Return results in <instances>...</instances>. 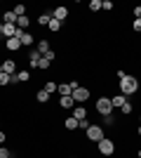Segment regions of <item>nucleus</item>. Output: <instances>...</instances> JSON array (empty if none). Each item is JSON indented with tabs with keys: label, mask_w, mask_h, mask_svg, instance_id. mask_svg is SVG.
I'll return each instance as SVG.
<instances>
[{
	"label": "nucleus",
	"mask_w": 141,
	"mask_h": 158,
	"mask_svg": "<svg viewBox=\"0 0 141 158\" xmlns=\"http://www.w3.org/2000/svg\"><path fill=\"white\" fill-rule=\"evenodd\" d=\"M136 90H139V80H136L134 76H125V78L120 80V94L129 97V94H134Z\"/></svg>",
	"instance_id": "f257e3e1"
},
{
	"label": "nucleus",
	"mask_w": 141,
	"mask_h": 158,
	"mask_svg": "<svg viewBox=\"0 0 141 158\" xmlns=\"http://www.w3.org/2000/svg\"><path fill=\"white\" fill-rule=\"evenodd\" d=\"M96 111H99L104 118L113 116V104H111V99H108V97H99V99H96Z\"/></svg>",
	"instance_id": "f03ea898"
},
{
	"label": "nucleus",
	"mask_w": 141,
	"mask_h": 158,
	"mask_svg": "<svg viewBox=\"0 0 141 158\" xmlns=\"http://www.w3.org/2000/svg\"><path fill=\"white\" fill-rule=\"evenodd\" d=\"M85 137H87L89 142H96V144H99L101 139H104V130H101L99 125H89L87 130H85Z\"/></svg>",
	"instance_id": "7ed1b4c3"
},
{
	"label": "nucleus",
	"mask_w": 141,
	"mask_h": 158,
	"mask_svg": "<svg viewBox=\"0 0 141 158\" xmlns=\"http://www.w3.org/2000/svg\"><path fill=\"white\" fill-rule=\"evenodd\" d=\"M78 87H80V83H75V80H71V83H59L57 92H59L61 97H68V94H73V90H78Z\"/></svg>",
	"instance_id": "20e7f679"
},
{
	"label": "nucleus",
	"mask_w": 141,
	"mask_h": 158,
	"mask_svg": "<svg viewBox=\"0 0 141 158\" xmlns=\"http://www.w3.org/2000/svg\"><path fill=\"white\" fill-rule=\"evenodd\" d=\"M99 153H101V156H113V153H115V144L111 142V139L104 137L99 142Z\"/></svg>",
	"instance_id": "39448f33"
},
{
	"label": "nucleus",
	"mask_w": 141,
	"mask_h": 158,
	"mask_svg": "<svg viewBox=\"0 0 141 158\" xmlns=\"http://www.w3.org/2000/svg\"><path fill=\"white\" fill-rule=\"evenodd\" d=\"M71 97L75 99V104H78V102H87V99H89V90H87V87H78V90H73Z\"/></svg>",
	"instance_id": "423d86ee"
},
{
	"label": "nucleus",
	"mask_w": 141,
	"mask_h": 158,
	"mask_svg": "<svg viewBox=\"0 0 141 158\" xmlns=\"http://www.w3.org/2000/svg\"><path fill=\"white\" fill-rule=\"evenodd\" d=\"M2 73H7V76H14V73H17V64H14L12 59H5V61H2Z\"/></svg>",
	"instance_id": "0eeeda50"
},
{
	"label": "nucleus",
	"mask_w": 141,
	"mask_h": 158,
	"mask_svg": "<svg viewBox=\"0 0 141 158\" xmlns=\"http://www.w3.org/2000/svg\"><path fill=\"white\" fill-rule=\"evenodd\" d=\"M66 17H68V7H54L52 19H59V21H64Z\"/></svg>",
	"instance_id": "6e6552de"
},
{
	"label": "nucleus",
	"mask_w": 141,
	"mask_h": 158,
	"mask_svg": "<svg viewBox=\"0 0 141 158\" xmlns=\"http://www.w3.org/2000/svg\"><path fill=\"white\" fill-rule=\"evenodd\" d=\"M2 35H5L7 40L14 38V35H17V26H14V24H2Z\"/></svg>",
	"instance_id": "1a4fd4ad"
},
{
	"label": "nucleus",
	"mask_w": 141,
	"mask_h": 158,
	"mask_svg": "<svg viewBox=\"0 0 141 158\" xmlns=\"http://www.w3.org/2000/svg\"><path fill=\"white\" fill-rule=\"evenodd\" d=\"M73 118L75 120H85L87 118V109H85V106H73Z\"/></svg>",
	"instance_id": "9d476101"
},
{
	"label": "nucleus",
	"mask_w": 141,
	"mask_h": 158,
	"mask_svg": "<svg viewBox=\"0 0 141 158\" xmlns=\"http://www.w3.org/2000/svg\"><path fill=\"white\" fill-rule=\"evenodd\" d=\"M111 104H113V109H122V106L127 104V97H125V94H115V97L111 99Z\"/></svg>",
	"instance_id": "9b49d317"
},
{
	"label": "nucleus",
	"mask_w": 141,
	"mask_h": 158,
	"mask_svg": "<svg viewBox=\"0 0 141 158\" xmlns=\"http://www.w3.org/2000/svg\"><path fill=\"white\" fill-rule=\"evenodd\" d=\"M2 24H14V26H17V14H14L12 10H7V12L2 14Z\"/></svg>",
	"instance_id": "f8f14e48"
},
{
	"label": "nucleus",
	"mask_w": 141,
	"mask_h": 158,
	"mask_svg": "<svg viewBox=\"0 0 141 158\" xmlns=\"http://www.w3.org/2000/svg\"><path fill=\"white\" fill-rule=\"evenodd\" d=\"M42 59V54L38 52V50H31V54H28V61H31V66H38Z\"/></svg>",
	"instance_id": "ddd939ff"
},
{
	"label": "nucleus",
	"mask_w": 141,
	"mask_h": 158,
	"mask_svg": "<svg viewBox=\"0 0 141 158\" xmlns=\"http://www.w3.org/2000/svg\"><path fill=\"white\" fill-rule=\"evenodd\" d=\"M59 104H61V109H73V106H75V99L68 94V97H61L59 99Z\"/></svg>",
	"instance_id": "4468645a"
},
{
	"label": "nucleus",
	"mask_w": 141,
	"mask_h": 158,
	"mask_svg": "<svg viewBox=\"0 0 141 158\" xmlns=\"http://www.w3.org/2000/svg\"><path fill=\"white\" fill-rule=\"evenodd\" d=\"M5 47L14 52V50H19V47H21V40H19V38H10V40L5 43Z\"/></svg>",
	"instance_id": "2eb2a0df"
},
{
	"label": "nucleus",
	"mask_w": 141,
	"mask_h": 158,
	"mask_svg": "<svg viewBox=\"0 0 141 158\" xmlns=\"http://www.w3.org/2000/svg\"><path fill=\"white\" fill-rule=\"evenodd\" d=\"M28 80H31V73L28 71H19L17 73V83H28Z\"/></svg>",
	"instance_id": "dca6fc26"
},
{
	"label": "nucleus",
	"mask_w": 141,
	"mask_h": 158,
	"mask_svg": "<svg viewBox=\"0 0 141 158\" xmlns=\"http://www.w3.org/2000/svg\"><path fill=\"white\" fill-rule=\"evenodd\" d=\"M64 125H66V130H75V127H78V120H75L73 116H71V118H66V120H64Z\"/></svg>",
	"instance_id": "f3484780"
},
{
	"label": "nucleus",
	"mask_w": 141,
	"mask_h": 158,
	"mask_svg": "<svg viewBox=\"0 0 141 158\" xmlns=\"http://www.w3.org/2000/svg\"><path fill=\"white\" fill-rule=\"evenodd\" d=\"M38 52H40V54L49 52V43H47V40H40V43H38Z\"/></svg>",
	"instance_id": "a211bd4d"
},
{
	"label": "nucleus",
	"mask_w": 141,
	"mask_h": 158,
	"mask_svg": "<svg viewBox=\"0 0 141 158\" xmlns=\"http://www.w3.org/2000/svg\"><path fill=\"white\" fill-rule=\"evenodd\" d=\"M35 99H38L40 104H45V102H49V92H45V90H40V92L35 94Z\"/></svg>",
	"instance_id": "6ab92c4d"
},
{
	"label": "nucleus",
	"mask_w": 141,
	"mask_h": 158,
	"mask_svg": "<svg viewBox=\"0 0 141 158\" xmlns=\"http://www.w3.org/2000/svg\"><path fill=\"white\" fill-rule=\"evenodd\" d=\"M12 12L17 14V19H19V17H26V5H17Z\"/></svg>",
	"instance_id": "aec40b11"
},
{
	"label": "nucleus",
	"mask_w": 141,
	"mask_h": 158,
	"mask_svg": "<svg viewBox=\"0 0 141 158\" xmlns=\"http://www.w3.org/2000/svg\"><path fill=\"white\" fill-rule=\"evenodd\" d=\"M57 87H59V85H57V83H52V80H47V83H45V87H42V90H45V92H49V94H52V92H57Z\"/></svg>",
	"instance_id": "412c9836"
},
{
	"label": "nucleus",
	"mask_w": 141,
	"mask_h": 158,
	"mask_svg": "<svg viewBox=\"0 0 141 158\" xmlns=\"http://www.w3.org/2000/svg\"><path fill=\"white\" fill-rule=\"evenodd\" d=\"M28 24H31V21H28V17H19V19H17V28H21V31H24Z\"/></svg>",
	"instance_id": "4be33fe9"
},
{
	"label": "nucleus",
	"mask_w": 141,
	"mask_h": 158,
	"mask_svg": "<svg viewBox=\"0 0 141 158\" xmlns=\"http://www.w3.org/2000/svg\"><path fill=\"white\" fill-rule=\"evenodd\" d=\"M47 28H52V31H59V28H61V21H59V19H49Z\"/></svg>",
	"instance_id": "5701e85b"
},
{
	"label": "nucleus",
	"mask_w": 141,
	"mask_h": 158,
	"mask_svg": "<svg viewBox=\"0 0 141 158\" xmlns=\"http://www.w3.org/2000/svg\"><path fill=\"white\" fill-rule=\"evenodd\" d=\"M12 83V76H7V73H0V85H10Z\"/></svg>",
	"instance_id": "b1692460"
},
{
	"label": "nucleus",
	"mask_w": 141,
	"mask_h": 158,
	"mask_svg": "<svg viewBox=\"0 0 141 158\" xmlns=\"http://www.w3.org/2000/svg\"><path fill=\"white\" fill-rule=\"evenodd\" d=\"M49 19H52L49 14H40V17H38V24H42V26H47V24H49Z\"/></svg>",
	"instance_id": "393cba45"
},
{
	"label": "nucleus",
	"mask_w": 141,
	"mask_h": 158,
	"mask_svg": "<svg viewBox=\"0 0 141 158\" xmlns=\"http://www.w3.org/2000/svg\"><path fill=\"white\" fill-rule=\"evenodd\" d=\"M89 10H92V12L101 10V0H92V2H89Z\"/></svg>",
	"instance_id": "a878e982"
},
{
	"label": "nucleus",
	"mask_w": 141,
	"mask_h": 158,
	"mask_svg": "<svg viewBox=\"0 0 141 158\" xmlns=\"http://www.w3.org/2000/svg\"><path fill=\"white\" fill-rule=\"evenodd\" d=\"M49 66H52V61L42 57V59H40V64H38V69H49Z\"/></svg>",
	"instance_id": "bb28decb"
},
{
	"label": "nucleus",
	"mask_w": 141,
	"mask_h": 158,
	"mask_svg": "<svg viewBox=\"0 0 141 158\" xmlns=\"http://www.w3.org/2000/svg\"><path fill=\"white\" fill-rule=\"evenodd\" d=\"M101 10H113V2H111V0H104V2H101Z\"/></svg>",
	"instance_id": "cd10ccee"
},
{
	"label": "nucleus",
	"mask_w": 141,
	"mask_h": 158,
	"mask_svg": "<svg viewBox=\"0 0 141 158\" xmlns=\"http://www.w3.org/2000/svg\"><path fill=\"white\" fill-rule=\"evenodd\" d=\"M78 127H82V130H87V127H89V120H87V118H85V120H78Z\"/></svg>",
	"instance_id": "c85d7f7f"
},
{
	"label": "nucleus",
	"mask_w": 141,
	"mask_h": 158,
	"mask_svg": "<svg viewBox=\"0 0 141 158\" xmlns=\"http://www.w3.org/2000/svg\"><path fill=\"white\" fill-rule=\"evenodd\" d=\"M120 111L125 113V116H129V113H132V104H125V106H122V109H120Z\"/></svg>",
	"instance_id": "c756f323"
},
{
	"label": "nucleus",
	"mask_w": 141,
	"mask_h": 158,
	"mask_svg": "<svg viewBox=\"0 0 141 158\" xmlns=\"http://www.w3.org/2000/svg\"><path fill=\"white\" fill-rule=\"evenodd\" d=\"M0 158H10V149H5V146H2V149H0Z\"/></svg>",
	"instance_id": "7c9ffc66"
},
{
	"label": "nucleus",
	"mask_w": 141,
	"mask_h": 158,
	"mask_svg": "<svg viewBox=\"0 0 141 158\" xmlns=\"http://www.w3.org/2000/svg\"><path fill=\"white\" fill-rule=\"evenodd\" d=\"M42 57H45V59H49V61H54V57H57V54H54L52 50H49V52H47V54H42Z\"/></svg>",
	"instance_id": "2f4dec72"
},
{
	"label": "nucleus",
	"mask_w": 141,
	"mask_h": 158,
	"mask_svg": "<svg viewBox=\"0 0 141 158\" xmlns=\"http://www.w3.org/2000/svg\"><path fill=\"white\" fill-rule=\"evenodd\" d=\"M134 17H136V19H141V5L134 7Z\"/></svg>",
	"instance_id": "473e14b6"
},
{
	"label": "nucleus",
	"mask_w": 141,
	"mask_h": 158,
	"mask_svg": "<svg viewBox=\"0 0 141 158\" xmlns=\"http://www.w3.org/2000/svg\"><path fill=\"white\" fill-rule=\"evenodd\" d=\"M134 31L141 33V19H134Z\"/></svg>",
	"instance_id": "72a5a7b5"
},
{
	"label": "nucleus",
	"mask_w": 141,
	"mask_h": 158,
	"mask_svg": "<svg viewBox=\"0 0 141 158\" xmlns=\"http://www.w3.org/2000/svg\"><path fill=\"white\" fill-rule=\"evenodd\" d=\"M5 139H7V137H5V132L0 130V144H2V142H5Z\"/></svg>",
	"instance_id": "f704fd0d"
},
{
	"label": "nucleus",
	"mask_w": 141,
	"mask_h": 158,
	"mask_svg": "<svg viewBox=\"0 0 141 158\" xmlns=\"http://www.w3.org/2000/svg\"><path fill=\"white\" fill-rule=\"evenodd\" d=\"M0 35H2V24H0Z\"/></svg>",
	"instance_id": "c9c22d12"
},
{
	"label": "nucleus",
	"mask_w": 141,
	"mask_h": 158,
	"mask_svg": "<svg viewBox=\"0 0 141 158\" xmlns=\"http://www.w3.org/2000/svg\"><path fill=\"white\" fill-rule=\"evenodd\" d=\"M139 137H141V125H139Z\"/></svg>",
	"instance_id": "e433bc0d"
},
{
	"label": "nucleus",
	"mask_w": 141,
	"mask_h": 158,
	"mask_svg": "<svg viewBox=\"0 0 141 158\" xmlns=\"http://www.w3.org/2000/svg\"><path fill=\"white\" fill-rule=\"evenodd\" d=\"M0 73H2V64H0Z\"/></svg>",
	"instance_id": "4c0bfd02"
},
{
	"label": "nucleus",
	"mask_w": 141,
	"mask_h": 158,
	"mask_svg": "<svg viewBox=\"0 0 141 158\" xmlns=\"http://www.w3.org/2000/svg\"><path fill=\"white\" fill-rule=\"evenodd\" d=\"M139 158H141V149H139Z\"/></svg>",
	"instance_id": "58836bf2"
},
{
	"label": "nucleus",
	"mask_w": 141,
	"mask_h": 158,
	"mask_svg": "<svg viewBox=\"0 0 141 158\" xmlns=\"http://www.w3.org/2000/svg\"><path fill=\"white\" fill-rule=\"evenodd\" d=\"M139 120H141V118H139Z\"/></svg>",
	"instance_id": "ea45409f"
}]
</instances>
